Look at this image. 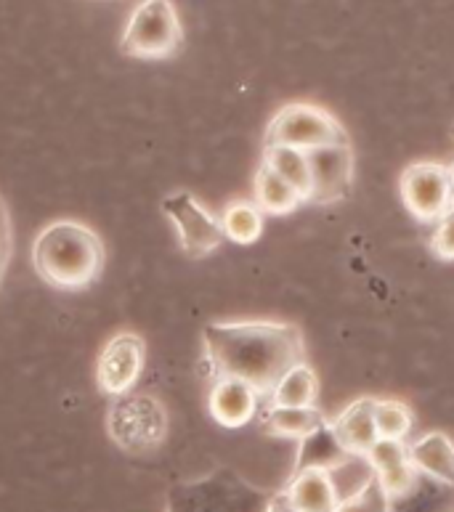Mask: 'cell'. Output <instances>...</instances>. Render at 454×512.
<instances>
[{
  "instance_id": "26",
  "label": "cell",
  "mask_w": 454,
  "mask_h": 512,
  "mask_svg": "<svg viewBox=\"0 0 454 512\" xmlns=\"http://www.w3.org/2000/svg\"><path fill=\"white\" fill-rule=\"evenodd\" d=\"M433 253L444 260H454V213H447L444 218L433 223Z\"/></svg>"
},
{
  "instance_id": "10",
  "label": "cell",
  "mask_w": 454,
  "mask_h": 512,
  "mask_svg": "<svg viewBox=\"0 0 454 512\" xmlns=\"http://www.w3.org/2000/svg\"><path fill=\"white\" fill-rule=\"evenodd\" d=\"M311 168V205H332L348 194L354 178V154L351 144H332L308 152Z\"/></svg>"
},
{
  "instance_id": "2",
  "label": "cell",
  "mask_w": 454,
  "mask_h": 512,
  "mask_svg": "<svg viewBox=\"0 0 454 512\" xmlns=\"http://www.w3.org/2000/svg\"><path fill=\"white\" fill-rule=\"evenodd\" d=\"M107 250L91 226L56 221L40 231L32 245V266L48 287L77 292L91 287L104 271Z\"/></svg>"
},
{
  "instance_id": "3",
  "label": "cell",
  "mask_w": 454,
  "mask_h": 512,
  "mask_svg": "<svg viewBox=\"0 0 454 512\" xmlns=\"http://www.w3.org/2000/svg\"><path fill=\"white\" fill-rule=\"evenodd\" d=\"M269 491L229 467L213 470L197 481H184L168 489V512H266L271 505Z\"/></svg>"
},
{
  "instance_id": "13",
  "label": "cell",
  "mask_w": 454,
  "mask_h": 512,
  "mask_svg": "<svg viewBox=\"0 0 454 512\" xmlns=\"http://www.w3.org/2000/svg\"><path fill=\"white\" fill-rule=\"evenodd\" d=\"M372 406H375V398H359L351 406H346L335 420H330V428L335 430L338 441L351 454H367L378 441Z\"/></svg>"
},
{
  "instance_id": "24",
  "label": "cell",
  "mask_w": 454,
  "mask_h": 512,
  "mask_svg": "<svg viewBox=\"0 0 454 512\" xmlns=\"http://www.w3.org/2000/svg\"><path fill=\"white\" fill-rule=\"evenodd\" d=\"M372 420H375L378 438H385V441H407L409 433H412L415 417H412V409L404 401H396V398H375Z\"/></svg>"
},
{
  "instance_id": "14",
  "label": "cell",
  "mask_w": 454,
  "mask_h": 512,
  "mask_svg": "<svg viewBox=\"0 0 454 512\" xmlns=\"http://www.w3.org/2000/svg\"><path fill=\"white\" fill-rule=\"evenodd\" d=\"M409 459L420 475L454 486V441L447 433H425L420 441L409 444Z\"/></svg>"
},
{
  "instance_id": "1",
  "label": "cell",
  "mask_w": 454,
  "mask_h": 512,
  "mask_svg": "<svg viewBox=\"0 0 454 512\" xmlns=\"http://www.w3.org/2000/svg\"><path fill=\"white\" fill-rule=\"evenodd\" d=\"M202 345L213 375L237 377L261 396L306 361L301 329L285 321H218L202 329Z\"/></svg>"
},
{
  "instance_id": "9",
  "label": "cell",
  "mask_w": 454,
  "mask_h": 512,
  "mask_svg": "<svg viewBox=\"0 0 454 512\" xmlns=\"http://www.w3.org/2000/svg\"><path fill=\"white\" fill-rule=\"evenodd\" d=\"M401 199L417 221L436 223L449 213L452 199V173L447 165L436 162H415L401 173Z\"/></svg>"
},
{
  "instance_id": "8",
  "label": "cell",
  "mask_w": 454,
  "mask_h": 512,
  "mask_svg": "<svg viewBox=\"0 0 454 512\" xmlns=\"http://www.w3.org/2000/svg\"><path fill=\"white\" fill-rule=\"evenodd\" d=\"M147 367V343L136 332H117L99 353L96 385L107 398L128 396Z\"/></svg>"
},
{
  "instance_id": "19",
  "label": "cell",
  "mask_w": 454,
  "mask_h": 512,
  "mask_svg": "<svg viewBox=\"0 0 454 512\" xmlns=\"http://www.w3.org/2000/svg\"><path fill=\"white\" fill-rule=\"evenodd\" d=\"M351 451L340 444L335 430L330 428V420L324 422L322 428H316L311 436L301 441V451H298V465L295 470H324L330 473L332 467L340 465Z\"/></svg>"
},
{
  "instance_id": "17",
  "label": "cell",
  "mask_w": 454,
  "mask_h": 512,
  "mask_svg": "<svg viewBox=\"0 0 454 512\" xmlns=\"http://www.w3.org/2000/svg\"><path fill=\"white\" fill-rule=\"evenodd\" d=\"M324 422L327 420L316 406H271L263 420V428L269 436L303 441L316 428H322Z\"/></svg>"
},
{
  "instance_id": "7",
  "label": "cell",
  "mask_w": 454,
  "mask_h": 512,
  "mask_svg": "<svg viewBox=\"0 0 454 512\" xmlns=\"http://www.w3.org/2000/svg\"><path fill=\"white\" fill-rule=\"evenodd\" d=\"M168 430L165 409L149 396L115 398L109 412V433L125 451H149L162 444Z\"/></svg>"
},
{
  "instance_id": "20",
  "label": "cell",
  "mask_w": 454,
  "mask_h": 512,
  "mask_svg": "<svg viewBox=\"0 0 454 512\" xmlns=\"http://www.w3.org/2000/svg\"><path fill=\"white\" fill-rule=\"evenodd\" d=\"M221 231H224V239H229L234 245H255L263 234V210L250 199H234L224 207Z\"/></svg>"
},
{
  "instance_id": "18",
  "label": "cell",
  "mask_w": 454,
  "mask_h": 512,
  "mask_svg": "<svg viewBox=\"0 0 454 512\" xmlns=\"http://www.w3.org/2000/svg\"><path fill=\"white\" fill-rule=\"evenodd\" d=\"M253 192V202L261 207L263 215H287L293 213V210H298V207L306 202V199L295 192L285 178H279L266 162H263L261 168H258V173H255Z\"/></svg>"
},
{
  "instance_id": "27",
  "label": "cell",
  "mask_w": 454,
  "mask_h": 512,
  "mask_svg": "<svg viewBox=\"0 0 454 512\" xmlns=\"http://www.w3.org/2000/svg\"><path fill=\"white\" fill-rule=\"evenodd\" d=\"M11 253H14V231H11V218H8L6 202L0 199V282L6 276Z\"/></svg>"
},
{
  "instance_id": "22",
  "label": "cell",
  "mask_w": 454,
  "mask_h": 512,
  "mask_svg": "<svg viewBox=\"0 0 454 512\" xmlns=\"http://www.w3.org/2000/svg\"><path fill=\"white\" fill-rule=\"evenodd\" d=\"M263 162L269 165L279 178H285L295 192L308 202L311 197V168H308V152L293 146H266Z\"/></svg>"
},
{
  "instance_id": "5",
  "label": "cell",
  "mask_w": 454,
  "mask_h": 512,
  "mask_svg": "<svg viewBox=\"0 0 454 512\" xmlns=\"http://www.w3.org/2000/svg\"><path fill=\"white\" fill-rule=\"evenodd\" d=\"M332 144H348L343 125L327 109L306 101L279 109L266 128V146H293L301 152H314Z\"/></svg>"
},
{
  "instance_id": "12",
  "label": "cell",
  "mask_w": 454,
  "mask_h": 512,
  "mask_svg": "<svg viewBox=\"0 0 454 512\" xmlns=\"http://www.w3.org/2000/svg\"><path fill=\"white\" fill-rule=\"evenodd\" d=\"M367 459H370L375 478H378V483L383 486L388 497H399V494H404L415 483L417 470L412 467V459H409L407 441H385V438H378L375 446L367 451Z\"/></svg>"
},
{
  "instance_id": "11",
  "label": "cell",
  "mask_w": 454,
  "mask_h": 512,
  "mask_svg": "<svg viewBox=\"0 0 454 512\" xmlns=\"http://www.w3.org/2000/svg\"><path fill=\"white\" fill-rule=\"evenodd\" d=\"M261 393L237 377H216L210 388L208 412L221 428H245L261 409Z\"/></svg>"
},
{
  "instance_id": "28",
  "label": "cell",
  "mask_w": 454,
  "mask_h": 512,
  "mask_svg": "<svg viewBox=\"0 0 454 512\" xmlns=\"http://www.w3.org/2000/svg\"><path fill=\"white\" fill-rule=\"evenodd\" d=\"M266 512H298V510L287 502L285 494H277V497H271V505Z\"/></svg>"
},
{
  "instance_id": "15",
  "label": "cell",
  "mask_w": 454,
  "mask_h": 512,
  "mask_svg": "<svg viewBox=\"0 0 454 512\" xmlns=\"http://www.w3.org/2000/svg\"><path fill=\"white\" fill-rule=\"evenodd\" d=\"M282 494L298 512H335L338 507L330 475L324 470H295Z\"/></svg>"
},
{
  "instance_id": "25",
  "label": "cell",
  "mask_w": 454,
  "mask_h": 512,
  "mask_svg": "<svg viewBox=\"0 0 454 512\" xmlns=\"http://www.w3.org/2000/svg\"><path fill=\"white\" fill-rule=\"evenodd\" d=\"M335 512H388V494L383 491L378 481L367 486V489L354 499H346L335 507Z\"/></svg>"
},
{
  "instance_id": "23",
  "label": "cell",
  "mask_w": 454,
  "mask_h": 512,
  "mask_svg": "<svg viewBox=\"0 0 454 512\" xmlns=\"http://www.w3.org/2000/svg\"><path fill=\"white\" fill-rule=\"evenodd\" d=\"M327 475H330V483L332 489H335V497H338V505L340 502H346V499L359 497L367 486H372V483L378 481L367 454H348V457L343 459L340 465L332 467Z\"/></svg>"
},
{
  "instance_id": "6",
  "label": "cell",
  "mask_w": 454,
  "mask_h": 512,
  "mask_svg": "<svg viewBox=\"0 0 454 512\" xmlns=\"http://www.w3.org/2000/svg\"><path fill=\"white\" fill-rule=\"evenodd\" d=\"M162 213L176 229L178 245L189 258H205L224 245L221 221L189 192H173L162 199Z\"/></svg>"
},
{
  "instance_id": "16",
  "label": "cell",
  "mask_w": 454,
  "mask_h": 512,
  "mask_svg": "<svg viewBox=\"0 0 454 512\" xmlns=\"http://www.w3.org/2000/svg\"><path fill=\"white\" fill-rule=\"evenodd\" d=\"M388 512H454V486L417 473L399 497H388Z\"/></svg>"
},
{
  "instance_id": "4",
  "label": "cell",
  "mask_w": 454,
  "mask_h": 512,
  "mask_svg": "<svg viewBox=\"0 0 454 512\" xmlns=\"http://www.w3.org/2000/svg\"><path fill=\"white\" fill-rule=\"evenodd\" d=\"M184 46V27L170 0H141L125 24L120 51L139 62H165Z\"/></svg>"
},
{
  "instance_id": "21",
  "label": "cell",
  "mask_w": 454,
  "mask_h": 512,
  "mask_svg": "<svg viewBox=\"0 0 454 512\" xmlns=\"http://www.w3.org/2000/svg\"><path fill=\"white\" fill-rule=\"evenodd\" d=\"M271 406H316L319 398V377L306 361L295 364L269 393Z\"/></svg>"
},
{
  "instance_id": "29",
  "label": "cell",
  "mask_w": 454,
  "mask_h": 512,
  "mask_svg": "<svg viewBox=\"0 0 454 512\" xmlns=\"http://www.w3.org/2000/svg\"><path fill=\"white\" fill-rule=\"evenodd\" d=\"M449 213H454V189H452V199H449Z\"/></svg>"
}]
</instances>
